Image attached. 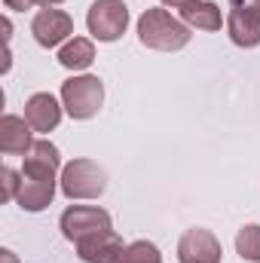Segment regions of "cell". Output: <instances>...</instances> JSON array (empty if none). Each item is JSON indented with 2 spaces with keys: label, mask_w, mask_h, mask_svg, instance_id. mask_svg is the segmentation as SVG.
<instances>
[{
  "label": "cell",
  "mask_w": 260,
  "mask_h": 263,
  "mask_svg": "<svg viewBox=\"0 0 260 263\" xmlns=\"http://www.w3.org/2000/svg\"><path fill=\"white\" fill-rule=\"evenodd\" d=\"M138 37L144 46L150 49H162V52H175L181 46L190 43V31L184 22L172 18L165 9H147L138 18Z\"/></svg>",
  "instance_id": "cell-1"
},
{
  "label": "cell",
  "mask_w": 260,
  "mask_h": 263,
  "mask_svg": "<svg viewBox=\"0 0 260 263\" xmlns=\"http://www.w3.org/2000/svg\"><path fill=\"white\" fill-rule=\"evenodd\" d=\"M62 101L73 120H89L104 101V86L98 77H70L67 83H62Z\"/></svg>",
  "instance_id": "cell-2"
},
{
  "label": "cell",
  "mask_w": 260,
  "mask_h": 263,
  "mask_svg": "<svg viewBox=\"0 0 260 263\" xmlns=\"http://www.w3.org/2000/svg\"><path fill=\"white\" fill-rule=\"evenodd\" d=\"M104 168L95 165L92 159H73L62 172V190L70 199H95L104 193Z\"/></svg>",
  "instance_id": "cell-3"
},
{
  "label": "cell",
  "mask_w": 260,
  "mask_h": 263,
  "mask_svg": "<svg viewBox=\"0 0 260 263\" xmlns=\"http://www.w3.org/2000/svg\"><path fill=\"white\" fill-rule=\"evenodd\" d=\"M110 230V214L104 208H95V205H70L65 214H62V233L65 239H70L73 245L98 236Z\"/></svg>",
  "instance_id": "cell-4"
},
{
  "label": "cell",
  "mask_w": 260,
  "mask_h": 263,
  "mask_svg": "<svg viewBox=\"0 0 260 263\" xmlns=\"http://www.w3.org/2000/svg\"><path fill=\"white\" fill-rule=\"evenodd\" d=\"M86 25H89V34L101 43H110L117 40L126 25H129V9L123 0H95L89 15H86Z\"/></svg>",
  "instance_id": "cell-5"
},
{
  "label": "cell",
  "mask_w": 260,
  "mask_h": 263,
  "mask_svg": "<svg viewBox=\"0 0 260 263\" xmlns=\"http://www.w3.org/2000/svg\"><path fill=\"white\" fill-rule=\"evenodd\" d=\"M227 31L236 46L260 43V0H230Z\"/></svg>",
  "instance_id": "cell-6"
},
{
  "label": "cell",
  "mask_w": 260,
  "mask_h": 263,
  "mask_svg": "<svg viewBox=\"0 0 260 263\" xmlns=\"http://www.w3.org/2000/svg\"><path fill=\"white\" fill-rule=\"evenodd\" d=\"M181 263H220V242L208 230H187L178 242Z\"/></svg>",
  "instance_id": "cell-7"
},
{
  "label": "cell",
  "mask_w": 260,
  "mask_h": 263,
  "mask_svg": "<svg viewBox=\"0 0 260 263\" xmlns=\"http://www.w3.org/2000/svg\"><path fill=\"white\" fill-rule=\"evenodd\" d=\"M55 172H59V150L55 144L49 141H34L31 150L25 153V168H22V178L28 181H49L55 184Z\"/></svg>",
  "instance_id": "cell-8"
},
{
  "label": "cell",
  "mask_w": 260,
  "mask_h": 263,
  "mask_svg": "<svg viewBox=\"0 0 260 263\" xmlns=\"http://www.w3.org/2000/svg\"><path fill=\"white\" fill-rule=\"evenodd\" d=\"M31 31H34V37H37L40 46L52 49V46H59L65 40L67 34H73V18L67 12H62V9H40L34 15Z\"/></svg>",
  "instance_id": "cell-9"
},
{
  "label": "cell",
  "mask_w": 260,
  "mask_h": 263,
  "mask_svg": "<svg viewBox=\"0 0 260 263\" xmlns=\"http://www.w3.org/2000/svg\"><path fill=\"white\" fill-rule=\"evenodd\" d=\"M123 251H126V245L114 230H104V233H98V236L77 245V254L86 263H117Z\"/></svg>",
  "instance_id": "cell-10"
},
{
  "label": "cell",
  "mask_w": 260,
  "mask_h": 263,
  "mask_svg": "<svg viewBox=\"0 0 260 263\" xmlns=\"http://www.w3.org/2000/svg\"><path fill=\"white\" fill-rule=\"evenodd\" d=\"M25 120L34 132H52L62 120V107L49 92H37L25 104Z\"/></svg>",
  "instance_id": "cell-11"
},
{
  "label": "cell",
  "mask_w": 260,
  "mask_h": 263,
  "mask_svg": "<svg viewBox=\"0 0 260 263\" xmlns=\"http://www.w3.org/2000/svg\"><path fill=\"white\" fill-rule=\"evenodd\" d=\"M31 126L22 117L6 114L0 120V150L3 153H28L31 150Z\"/></svg>",
  "instance_id": "cell-12"
},
{
  "label": "cell",
  "mask_w": 260,
  "mask_h": 263,
  "mask_svg": "<svg viewBox=\"0 0 260 263\" xmlns=\"http://www.w3.org/2000/svg\"><path fill=\"white\" fill-rule=\"evenodd\" d=\"M181 18L187 25H193V28H202V31H220V25H224L220 9L214 3H202V0L193 3V6H184L181 9Z\"/></svg>",
  "instance_id": "cell-13"
},
{
  "label": "cell",
  "mask_w": 260,
  "mask_h": 263,
  "mask_svg": "<svg viewBox=\"0 0 260 263\" xmlns=\"http://www.w3.org/2000/svg\"><path fill=\"white\" fill-rule=\"evenodd\" d=\"M59 62L70 70H83V67H89L95 62V46H92V40H86V37H73L67 46H62V52H59Z\"/></svg>",
  "instance_id": "cell-14"
},
{
  "label": "cell",
  "mask_w": 260,
  "mask_h": 263,
  "mask_svg": "<svg viewBox=\"0 0 260 263\" xmlns=\"http://www.w3.org/2000/svg\"><path fill=\"white\" fill-rule=\"evenodd\" d=\"M236 251L242 254V260L260 263V227L257 223H248L239 230L236 236Z\"/></svg>",
  "instance_id": "cell-15"
},
{
  "label": "cell",
  "mask_w": 260,
  "mask_h": 263,
  "mask_svg": "<svg viewBox=\"0 0 260 263\" xmlns=\"http://www.w3.org/2000/svg\"><path fill=\"white\" fill-rule=\"evenodd\" d=\"M117 263H162V260H159L156 245H150V242H135V245H129V248L120 254Z\"/></svg>",
  "instance_id": "cell-16"
},
{
  "label": "cell",
  "mask_w": 260,
  "mask_h": 263,
  "mask_svg": "<svg viewBox=\"0 0 260 263\" xmlns=\"http://www.w3.org/2000/svg\"><path fill=\"white\" fill-rule=\"evenodd\" d=\"M0 178H3V202H9V199L18 196V187H22V181H18V175L12 172V168H3L0 172Z\"/></svg>",
  "instance_id": "cell-17"
},
{
  "label": "cell",
  "mask_w": 260,
  "mask_h": 263,
  "mask_svg": "<svg viewBox=\"0 0 260 263\" xmlns=\"http://www.w3.org/2000/svg\"><path fill=\"white\" fill-rule=\"evenodd\" d=\"M6 3V9H15V12H25V9H31L37 0H3Z\"/></svg>",
  "instance_id": "cell-18"
},
{
  "label": "cell",
  "mask_w": 260,
  "mask_h": 263,
  "mask_svg": "<svg viewBox=\"0 0 260 263\" xmlns=\"http://www.w3.org/2000/svg\"><path fill=\"white\" fill-rule=\"evenodd\" d=\"M165 6H178V9H184V6H193V3H199V0H162Z\"/></svg>",
  "instance_id": "cell-19"
},
{
  "label": "cell",
  "mask_w": 260,
  "mask_h": 263,
  "mask_svg": "<svg viewBox=\"0 0 260 263\" xmlns=\"http://www.w3.org/2000/svg\"><path fill=\"white\" fill-rule=\"evenodd\" d=\"M0 260H3V263H18L15 257H12V251H6V248L0 251Z\"/></svg>",
  "instance_id": "cell-20"
},
{
  "label": "cell",
  "mask_w": 260,
  "mask_h": 263,
  "mask_svg": "<svg viewBox=\"0 0 260 263\" xmlns=\"http://www.w3.org/2000/svg\"><path fill=\"white\" fill-rule=\"evenodd\" d=\"M37 3H43V6H52V3H62V0H37Z\"/></svg>",
  "instance_id": "cell-21"
}]
</instances>
